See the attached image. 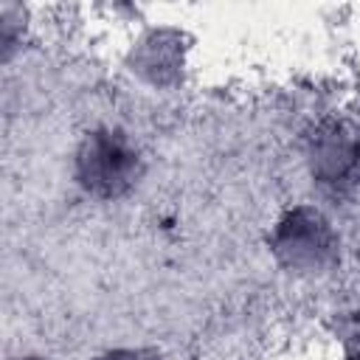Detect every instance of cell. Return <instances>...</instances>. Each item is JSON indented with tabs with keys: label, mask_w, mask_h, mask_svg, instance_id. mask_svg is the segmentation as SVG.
<instances>
[{
	"label": "cell",
	"mask_w": 360,
	"mask_h": 360,
	"mask_svg": "<svg viewBox=\"0 0 360 360\" xmlns=\"http://www.w3.org/2000/svg\"><path fill=\"white\" fill-rule=\"evenodd\" d=\"M132 172H135V155L118 138L96 135L87 143V152L82 158V174L90 188L115 194L132 180Z\"/></svg>",
	"instance_id": "cell-1"
}]
</instances>
